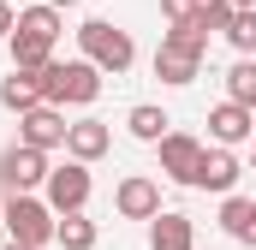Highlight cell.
Wrapping results in <instances>:
<instances>
[{
	"label": "cell",
	"instance_id": "6da1fadb",
	"mask_svg": "<svg viewBox=\"0 0 256 250\" xmlns=\"http://www.w3.org/2000/svg\"><path fill=\"white\" fill-rule=\"evenodd\" d=\"M36 78H42V102H54V108H66V102L72 108H90L102 96V78L108 72L96 60H48Z\"/></svg>",
	"mask_w": 256,
	"mask_h": 250
},
{
	"label": "cell",
	"instance_id": "7a4b0ae2",
	"mask_svg": "<svg viewBox=\"0 0 256 250\" xmlns=\"http://www.w3.org/2000/svg\"><path fill=\"white\" fill-rule=\"evenodd\" d=\"M78 48H84V60H96V66H102L108 78L131 72V60H137V42H131V30L108 24V18H90V24H78Z\"/></svg>",
	"mask_w": 256,
	"mask_h": 250
},
{
	"label": "cell",
	"instance_id": "3957f363",
	"mask_svg": "<svg viewBox=\"0 0 256 250\" xmlns=\"http://www.w3.org/2000/svg\"><path fill=\"white\" fill-rule=\"evenodd\" d=\"M54 226H60V214L48 208V196H36V190H12L6 196V232L18 238V244H54Z\"/></svg>",
	"mask_w": 256,
	"mask_h": 250
},
{
	"label": "cell",
	"instance_id": "277c9868",
	"mask_svg": "<svg viewBox=\"0 0 256 250\" xmlns=\"http://www.w3.org/2000/svg\"><path fill=\"white\" fill-rule=\"evenodd\" d=\"M90 161H72L66 155V167H48V185H42V196H48V208L54 214H72V208H84L90 202Z\"/></svg>",
	"mask_w": 256,
	"mask_h": 250
},
{
	"label": "cell",
	"instance_id": "5b68a950",
	"mask_svg": "<svg viewBox=\"0 0 256 250\" xmlns=\"http://www.w3.org/2000/svg\"><path fill=\"white\" fill-rule=\"evenodd\" d=\"M66 108L54 102H36V108H24L18 114V143H30V149H66Z\"/></svg>",
	"mask_w": 256,
	"mask_h": 250
},
{
	"label": "cell",
	"instance_id": "8992f818",
	"mask_svg": "<svg viewBox=\"0 0 256 250\" xmlns=\"http://www.w3.org/2000/svg\"><path fill=\"white\" fill-rule=\"evenodd\" d=\"M0 185H6V190H42V185H48V149L12 143V149L0 155Z\"/></svg>",
	"mask_w": 256,
	"mask_h": 250
},
{
	"label": "cell",
	"instance_id": "52a82bcc",
	"mask_svg": "<svg viewBox=\"0 0 256 250\" xmlns=\"http://www.w3.org/2000/svg\"><path fill=\"white\" fill-rule=\"evenodd\" d=\"M238 173H244V161H238V155H232L226 143H202L191 185H196V190H214V196H226V190L238 185Z\"/></svg>",
	"mask_w": 256,
	"mask_h": 250
},
{
	"label": "cell",
	"instance_id": "ba28073f",
	"mask_svg": "<svg viewBox=\"0 0 256 250\" xmlns=\"http://www.w3.org/2000/svg\"><path fill=\"white\" fill-rule=\"evenodd\" d=\"M114 208H120L126 220H155V214H161V185H155L149 173H126L120 190H114Z\"/></svg>",
	"mask_w": 256,
	"mask_h": 250
},
{
	"label": "cell",
	"instance_id": "9c48e42d",
	"mask_svg": "<svg viewBox=\"0 0 256 250\" xmlns=\"http://www.w3.org/2000/svg\"><path fill=\"white\" fill-rule=\"evenodd\" d=\"M208 137L214 143H226V149H238L244 137H256V114L244 108V102H220V108H208Z\"/></svg>",
	"mask_w": 256,
	"mask_h": 250
},
{
	"label": "cell",
	"instance_id": "30bf717a",
	"mask_svg": "<svg viewBox=\"0 0 256 250\" xmlns=\"http://www.w3.org/2000/svg\"><path fill=\"white\" fill-rule=\"evenodd\" d=\"M196 72H202V48H185V42L161 36V48H155V78L179 90V84H191Z\"/></svg>",
	"mask_w": 256,
	"mask_h": 250
},
{
	"label": "cell",
	"instance_id": "8fae6325",
	"mask_svg": "<svg viewBox=\"0 0 256 250\" xmlns=\"http://www.w3.org/2000/svg\"><path fill=\"white\" fill-rule=\"evenodd\" d=\"M155 149H161V173H167V179H179V185H191L196 155H202V143H196L191 131H167Z\"/></svg>",
	"mask_w": 256,
	"mask_h": 250
},
{
	"label": "cell",
	"instance_id": "7c38bea8",
	"mask_svg": "<svg viewBox=\"0 0 256 250\" xmlns=\"http://www.w3.org/2000/svg\"><path fill=\"white\" fill-rule=\"evenodd\" d=\"M196 244V220L179 214V208H161L149 220V250H191Z\"/></svg>",
	"mask_w": 256,
	"mask_h": 250
},
{
	"label": "cell",
	"instance_id": "4fadbf2b",
	"mask_svg": "<svg viewBox=\"0 0 256 250\" xmlns=\"http://www.w3.org/2000/svg\"><path fill=\"white\" fill-rule=\"evenodd\" d=\"M108 149H114L108 120H78L72 131H66V155H72V161H102Z\"/></svg>",
	"mask_w": 256,
	"mask_h": 250
},
{
	"label": "cell",
	"instance_id": "5bb4252c",
	"mask_svg": "<svg viewBox=\"0 0 256 250\" xmlns=\"http://www.w3.org/2000/svg\"><path fill=\"white\" fill-rule=\"evenodd\" d=\"M36 102H42V78L24 72V66H12V72L0 78V108H6V114H24V108H36Z\"/></svg>",
	"mask_w": 256,
	"mask_h": 250
},
{
	"label": "cell",
	"instance_id": "9a60e30c",
	"mask_svg": "<svg viewBox=\"0 0 256 250\" xmlns=\"http://www.w3.org/2000/svg\"><path fill=\"white\" fill-rule=\"evenodd\" d=\"M220 232H232V238L256 244V202H250V196H238V190L220 196Z\"/></svg>",
	"mask_w": 256,
	"mask_h": 250
},
{
	"label": "cell",
	"instance_id": "2e32d148",
	"mask_svg": "<svg viewBox=\"0 0 256 250\" xmlns=\"http://www.w3.org/2000/svg\"><path fill=\"white\" fill-rule=\"evenodd\" d=\"M6 48H12V66H24V72H42V66L54 60V42L48 36H30V30H12Z\"/></svg>",
	"mask_w": 256,
	"mask_h": 250
},
{
	"label": "cell",
	"instance_id": "e0dca14e",
	"mask_svg": "<svg viewBox=\"0 0 256 250\" xmlns=\"http://www.w3.org/2000/svg\"><path fill=\"white\" fill-rule=\"evenodd\" d=\"M126 131L137 137V143H161V137L173 131V120H167V114H161L155 102H137V108L126 114Z\"/></svg>",
	"mask_w": 256,
	"mask_h": 250
},
{
	"label": "cell",
	"instance_id": "ac0fdd59",
	"mask_svg": "<svg viewBox=\"0 0 256 250\" xmlns=\"http://www.w3.org/2000/svg\"><path fill=\"white\" fill-rule=\"evenodd\" d=\"M96 220L84 214V208H72V214H60V226H54V244H66V250H96Z\"/></svg>",
	"mask_w": 256,
	"mask_h": 250
},
{
	"label": "cell",
	"instance_id": "d6986e66",
	"mask_svg": "<svg viewBox=\"0 0 256 250\" xmlns=\"http://www.w3.org/2000/svg\"><path fill=\"white\" fill-rule=\"evenodd\" d=\"M18 30H30V36H48V42H60V30H66V18H60V6H24L18 12Z\"/></svg>",
	"mask_w": 256,
	"mask_h": 250
},
{
	"label": "cell",
	"instance_id": "ffe728a7",
	"mask_svg": "<svg viewBox=\"0 0 256 250\" xmlns=\"http://www.w3.org/2000/svg\"><path fill=\"white\" fill-rule=\"evenodd\" d=\"M232 12H238L232 0H196V12L185 18V24H196L202 36H226V24H232Z\"/></svg>",
	"mask_w": 256,
	"mask_h": 250
},
{
	"label": "cell",
	"instance_id": "44dd1931",
	"mask_svg": "<svg viewBox=\"0 0 256 250\" xmlns=\"http://www.w3.org/2000/svg\"><path fill=\"white\" fill-rule=\"evenodd\" d=\"M226 96H232V102H244V108H256V60H250V54L226 72Z\"/></svg>",
	"mask_w": 256,
	"mask_h": 250
},
{
	"label": "cell",
	"instance_id": "7402d4cb",
	"mask_svg": "<svg viewBox=\"0 0 256 250\" xmlns=\"http://www.w3.org/2000/svg\"><path fill=\"white\" fill-rule=\"evenodd\" d=\"M226 42H232L238 54H256V6H238V12H232V24H226Z\"/></svg>",
	"mask_w": 256,
	"mask_h": 250
},
{
	"label": "cell",
	"instance_id": "603a6c76",
	"mask_svg": "<svg viewBox=\"0 0 256 250\" xmlns=\"http://www.w3.org/2000/svg\"><path fill=\"white\" fill-rule=\"evenodd\" d=\"M191 12H196V0H161V18H167V24H185Z\"/></svg>",
	"mask_w": 256,
	"mask_h": 250
},
{
	"label": "cell",
	"instance_id": "cb8c5ba5",
	"mask_svg": "<svg viewBox=\"0 0 256 250\" xmlns=\"http://www.w3.org/2000/svg\"><path fill=\"white\" fill-rule=\"evenodd\" d=\"M12 30H18V12H12V6H6V0H0V42H6V36H12Z\"/></svg>",
	"mask_w": 256,
	"mask_h": 250
},
{
	"label": "cell",
	"instance_id": "d4e9b609",
	"mask_svg": "<svg viewBox=\"0 0 256 250\" xmlns=\"http://www.w3.org/2000/svg\"><path fill=\"white\" fill-rule=\"evenodd\" d=\"M48 6H60V12H66V6H78V0H48Z\"/></svg>",
	"mask_w": 256,
	"mask_h": 250
},
{
	"label": "cell",
	"instance_id": "484cf974",
	"mask_svg": "<svg viewBox=\"0 0 256 250\" xmlns=\"http://www.w3.org/2000/svg\"><path fill=\"white\" fill-rule=\"evenodd\" d=\"M6 250H36V244H18V238H12V244H6Z\"/></svg>",
	"mask_w": 256,
	"mask_h": 250
},
{
	"label": "cell",
	"instance_id": "4316f807",
	"mask_svg": "<svg viewBox=\"0 0 256 250\" xmlns=\"http://www.w3.org/2000/svg\"><path fill=\"white\" fill-rule=\"evenodd\" d=\"M232 6H256V0H232Z\"/></svg>",
	"mask_w": 256,
	"mask_h": 250
},
{
	"label": "cell",
	"instance_id": "83f0119b",
	"mask_svg": "<svg viewBox=\"0 0 256 250\" xmlns=\"http://www.w3.org/2000/svg\"><path fill=\"white\" fill-rule=\"evenodd\" d=\"M250 161H256V155H250Z\"/></svg>",
	"mask_w": 256,
	"mask_h": 250
},
{
	"label": "cell",
	"instance_id": "f1b7e54d",
	"mask_svg": "<svg viewBox=\"0 0 256 250\" xmlns=\"http://www.w3.org/2000/svg\"><path fill=\"white\" fill-rule=\"evenodd\" d=\"M250 114H256V108H250Z\"/></svg>",
	"mask_w": 256,
	"mask_h": 250
}]
</instances>
